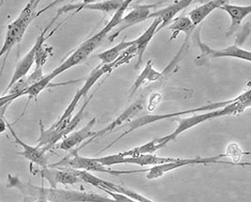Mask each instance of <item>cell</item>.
<instances>
[{
	"label": "cell",
	"instance_id": "cell-1",
	"mask_svg": "<svg viewBox=\"0 0 251 202\" xmlns=\"http://www.w3.org/2000/svg\"><path fill=\"white\" fill-rule=\"evenodd\" d=\"M8 188H14L23 196L22 202H35L44 200L49 202H117L109 197L93 192L78 191L61 188L37 186L30 181L24 182L19 176L8 174Z\"/></svg>",
	"mask_w": 251,
	"mask_h": 202
},
{
	"label": "cell",
	"instance_id": "cell-2",
	"mask_svg": "<svg viewBox=\"0 0 251 202\" xmlns=\"http://www.w3.org/2000/svg\"><path fill=\"white\" fill-rule=\"evenodd\" d=\"M130 3H131V1H126L125 0L123 2V5L121 6V8L114 13V16L112 17V19L108 22V23L100 31L95 34L94 36H92L90 39H88L87 41L82 43L74 51V53H72L66 60H64L58 67H56L51 73L44 75V77L39 82V85L42 87V89L44 88V90H45L50 87H55V85L51 84L52 80L55 77L62 74L63 72L67 71L68 69L85 61L90 56V54L93 53L95 50L100 45V43H102V41L107 37V35L111 31H113L117 26V24L119 23V22L124 16L126 10L128 8Z\"/></svg>",
	"mask_w": 251,
	"mask_h": 202
},
{
	"label": "cell",
	"instance_id": "cell-3",
	"mask_svg": "<svg viewBox=\"0 0 251 202\" xmlns=\"http://www.w3.org/2000/svg\"><path fill=\"white\" fill-rule=\"evenodd\" d=\"M251 104V90H247L245 93L241 94L239 98L236 101L230 103L224 108L210 111L200 114H193L192 116H189V117L179 118V119L177 117L174 118L173 120H176L178 123L177 128L167 136L155 138V140L157 142L158 148L161 149L165 147L169 142L175 140L178 136H180L182 133H184L188 129L197 127L200 124H202L211 119L240 114L246 109L250 108Z\"/></svg>",
	"mask_w": 251,
	"mask_h": 202
},
{
	"label": "cell",
	"instance_id": "cell-4",
	"mask_svg": "<svg viewBox=\"0 0 251 202\" xmlns=\"http://www.w3.org/2000/svg\"><path fill=\"white\" fill-rule=\"evenodd\" d=\"M40 3H41V1H39V0L38 1L33 0V1L28 2L25 5V7L22 10L18 17L14 21L11 22V23L7 26L4 43L0 49V59L3 56H5L3 66H2V68L0 71V77L4 70V67L6 64V60H7L9 53H11L12 48L15 45H17L21 42L22 39L24 38L25 34L26 32V29L31 24L32 22L34 21L37 17H39L40 15H42L43 12L52 8L58 2L53 1L52 3H50L44 9H42L41 11H38V7H39Z\"/></svg>",
	"mask_w": 251,
	"mask_h": 202
},
{
	"label": "cell",
	"instance_id": "cell-5",
	"mask_svg": "<svg viewBox=\"0 0 251 202\" xmlns=\"http://www.w3.org/2000/svg\"><path fill=\"white\" fill-rule=\"evenodd\" d=\"M239 98V96L234 97V98H231L229 100H225V101H220V102H214V103H210L208 105H205V106L200 107V108H196V109H191V110H185V111H182V112H174V113H165V114H151V115H145V116H142V117L137 118L134 121H132L128 127L126 128V130L125 132H123L121 134V136H119L118 138H115L114 141H112L108 146H106L105 148L102 149V151L100 152H103L105 150L109 149L111 148L113 145H115V143H117L120 139H122L123 138H125L126 135L130 134L131 132H133L134 130H136L138 128H143V127H146L147 125H151V124H154V123H157L159 121H163V120H168V119H174V118L179 117L181 115H184V114H189V113H199V112H210V111H214V110H219L221 108H224V107L229 105L230 103L236 101L237 99Z\"/></svg>",
	"mask_w": 251,
	"mask_h": 202
},
{
	"label": "cell",
	"instance_id": "cell-6",
	"mask_svg": "<svg viewBox=\"0 0 251 202\" xmlns=\"http://www.w3.org/2000/svg\"><path fill=\"white\" fill-rule=\"evenodd\" d=\"M49 166V165H48ZM49 167L52 168H60V169H74V170H84L88 172H101L107 173L114 176H120L123 174L130 173H139V172H147L148 169L146 170H116L108 169L98 162L96 157H85L79 155V151L77 149L73 150L70 154L65 157L61 161H58Z\"/></svg>",
	"mask_w": 251,
	"mask_h": 202
},
{
	"label": "cell",
	"instance_id": "cell-7",
	"mask_svg": "<svg viewBox=\"0 0 251 202\" xmlns=\"http://www.w3.org/2000/svg\"><path fill=\"white\" fill-rule=\"evenodd\" d=\"M60 16V14L58 12H56L54 18L52 19V21L49 22V24L45 27V29L42 31L39 37H37L36 42L34 43V45L32 46L31 49L27 52V53L22 58L21 60L18 62V64L16 65L15 68H14V72L11 77V82L10 84L7 86V88L5 89L3 95H6L8 93V91L11 89L13 85H15L19 80H21L22 78L25 77L26 75L28 74V72L30 71V69L33 67V65L35 64L36 61V54L38 53L39 49L44 45L45 42L51 38L54 32L57 30V28L59 27V25H57L53 30L51 31L50 34L47 35L48 30L52 26V24L54 23V22L58 19V17Z\"/></svg>",
	"mask_w": 251,
	"mask_h": 202
},
{
	"label": "cell",
	"instance_id": "cell-8",
	"mask_svg": "<svg viewBox=\"0 0 251 202\" xmlns=\"http://www.w3.org/2000/svg\"><path fill=\"white\" fill-rule=\"evenodd\" d=\"M226 157L224 154H220L219 156L212 157H196V158H177L175 162L165 163L157 166H153L149 168L147 173V178L148 180H156L162 177L165 173L172 170H176L182 168L184 166H192V165H208V164H224V165H231V166H251L250 162H244L235 164L230 161H222L221 158Z\"/></svg>",
	"mask_w": 251,
	"mask_h": 202
},
{
	"label": "cell",
	"instance_id": "cell-9",
	"mask_svg": "<svg viewBox=\"0 0 251 202\" xmlns=\"http://www.w3.org/2000/svg\"><path fill=\"white\" fill-rule=\"evenodd\" d=\"M197 43L201 49V54L199 57L196 58L195 63L197 64L199 61H201V63L200 65H203L204 61H208L210 59H214V58H220V57H231V58H238L242 59L248 62L251 61V53L250 51L244 50L237 45H231L225 49H221V50H216V49H212L210 48L208 45H206L205 43H202L201 41L200 38V32L197 34Z\"/></svg>",
	"mask_w": 251,
	"mask_h": 202
},
{
	"label": "cell",
	"instance_id": "cell-10",
	"mask_svg": "<svg viewBox=\"0 0 251 202\" xmlns=\"http://www.w3.org/2000/svg\"><path fill=\"white\" fill-rule=\"evenodd\" d=\"M163 4L164 2H158L155 4H137L131 11L122 17L117 26L114 29V33L109 37V42H114L115 38L126 29L148 20V17L151 14V10Z\"/></svg>",
	"mask_w": 251,
	"mask_h": 202
},
{
	"label": "cell",
	"instance_id": "cell-11",
	"mask_svg": "<svg viewBox=\"0 0 251 202\" xmlns=\"http://www.w3.org/2000/svg\"><path fill=\"white\" fill-rule=\"evenodd\" d=\"M146 105V101L145 99L143 98H140L136 100L135 102H133L130 106L127 107L125 111L118 116L117 118H115V120L109 124L107 127H105L104 128L95 132V135L91 138H89L88 140L85 141V143H84L83 145H81L79 148H76L78 151H80L81 149H83L84 147H85L86 145H88L89 143H91L94 139L96 138H100V137H102L105 136L107 134H110L111 132H113L115 130V128H119L121 127L122 125H124L125 123H127L128 121H130L131 119L136 116L137 114L144 110Z\"/></svg>",
	"mask_w": 251,
	"mask_h": 202
},
{
	"label": "cell",
	"instance_id": "cell-12",
	"mask_svg": "<svg viewBox=\"0 0 251 202\" xmlns=\"http://www.w3.org/2000/svg\"><path fill=\"white\" fill-rule=\"evenodd\" d=\"M42 179L49 182L51 188H57L58 184L74 185L82 182L80 178L74 174L72 169H59L46 167L38 171Z\"/></svg>",
	"mask_w": 251,
	"mask_h": 202
},
{
	"label": "cell",
	"instance_id": "cell-13",
	"mask_svg": "<svg viewBox=\"0 0 251 202\" xmlns=\"http://www.w3.org/2000/svg\"><path fill=\"white\" fill-rule=\"evenodd\" d=\"M124 1H100V2H89V1H84L77 4H68L60 8L57 12L61 15L64 13H68L70 11H74L75 13L79 11H98L109 13V12H116L118 11L121 6L123 5Z\"/></svg>",
	"mask_w": 251,
	"mask_h": 202
},
{
	"label": "cell",
	"instance_id": "cell-14",
	"mask_svg": "<svg viewBox=\"0 0 251 202\" xmlns=\"http://www.w3.org/2000/svg\"><path fill=\"white\" fill-rule=\"evenodd\" d=\"M8 129L11 132V136L14 139V142L22 147V152L17 153V155L25 157V159L30 161L33 164H36L37 166L41 168L48 167V158L46 156V151L38 146H31L25 141H23L21 138L18 137L16 132L12 128V125L8 123Z\"/></svg>",
	"mask_w": 251,
	"mask_h": 202
},
{
	"label": "cell",
	"instance_id": "cell-15",
	"mask_svg": "<svg viewBox=\"0 0 251 202\" xmlns=\"http://www.w3.org/2000/svg\"><path fill=\"white\" fill-rule=\"evenodd\" d=\"M192 3L191 0H182V1H175L173 4L167 7L151 13L148 19H159L160 24L156 30V34L159 32L161 29L171 24V22L175 20V17L180 11L185 10Z\"/></svg>",
	"mask_w": 251,
	"mask_h": 202
},
{
	"label": "cell",
	"instance_id": "cell-16",
	"mask_svg": "<svg viewBox=\"0 0 251 202\" xmlns=\"http://www.w3.org/2000/svg\"><path fill=\"white\" fill-rule=\"evenodd\" d=\"M220 10L226 11L230 18V25L226 33V37H230L233 34L237 32L240 28L242 22L244 19L250 15L251 12V6H237V5H231L228 2H225L220 8Z\"/></svg>",
	"mask_w": 251,
	"mask_h": 202
},
{
	"label": "cell",
	"instance_id": "cell-17",
	"mask_svg": "<svg viewBox=\"0 0 251 202\" xmlns=\"http://www.w3.org/2000/svg\"><path fill=\"white\" fill-rule=\"evenodd\" d=\"M96 122H97V119L93 118L84 128L69 134L66 138H63L59 145V148L63 151L68 152L74 149L76 146H78L86 139L92 138L95 135V131L92 130V128L94 127Z\"/></svg>",
	"mask_w": 251,
	"mask_h": 202
},
{
	"label": "cell",
	"instance_id": "cell-18",
	"mask_svg": "<svg viewBox=\"0 0 251 202\" xmlns=\"http://www.w3.org/2000/svg\"><path fill=\"white\" fill-rule=\"evenodd\" d=\"M160 22H161L159 19H154L153 22L150 24V26L147 28L145 33L141 35L138 39L134 40V46L136 47L137 55V63L134 67L136 69L140 68L143 64L144 53H146L148 44L152 41L153 37L156 35V30L158 25L160 24Z\"/></svg>",
	"mask_w": 251,
	"mask_h": 202
},
{
	"label": "cell",
	"instance_id": "cell-19",
	"mask_svg": "<svg viewBox=\"0 0 251 202\" xmlns=\"http://www.w3.org/2000/svg\"><path fill=\"white\" fill-rule=\"evenodd\" d=\"M225 2L226 1H223V0H213V1L206 2L199 7H196L192 11H189L188 17L192 22V24L196 27L201 22L205 20L213 11H216L217 9H220Z\"/></svg>",
	"mask_w": 251,
	"mask_h": 202
},
{
	"label": "cell",
	"instance_id": "cell-20",
	"mask_svg": "<svg viewBox=\"0 0 251 202\" xmlns=\"http://www.w3.org/2000/svg\"><path fill=\"white\" fill-rule=\"evenodd\" d=\"M163 77V74L158 72L157 70L154 69L153 67V61L152 60H148L147 64L145 66L144 70L142 71V73L139 75V77L137 78L135 83L132 85L131 89H130V96H133L135 94L137 90L144 85L146 82L149 83H155L157 82L158 80H160Z\"/></svg>",
	"mask_w": 251,
	"mask_h": 202
},
{
	"label": "cell",
	"instance_id": "cell-21",
	"mask_svg": "<svg viewBox=\"0 0 251 202\" xmlns=\"http://www.w3.org/2000/svg\"><path fill=\"white\" fill-rule=\"evenodd\" d=\"M134 45L133 41H126L125 39L122 40L117 45L113 48L98 54V58L101 61V64L107 65L114 63L115 60L123 53L124 51Z\"/></svg>",
	"mask_w": 251,
	"mask_h": 202
},
{
	"label": "cell",
	"instance_id": "cell-22",
	"mask_svg": "<svg viewBox=\"0 0 251 202\" xmlns=\"http://www.w3.org/2000/svg\"><path fill=\"white\" fill-rule=\"evenodd\" d=\"M177 158L160 157L155 155H142L137 157H125L123 164H135L138 166H157L165 163L175 162Z\"/></svg>",
	"mask_w": 251,
	"mask_h": 202
},
{
	"label": "cell",
	"instance_id": "cell-23",
	"mask_svg": "<svg viewBox=\"0 0 251 202\" xmlns=\"http://www.w3.org/2000/svg\"><path fill=\"white\" fill-rule=\"evenodd\" d=\"M195 26L189 20L188 16H180L176 18L169 25V29L172 31V36L170 37L169 42L176 40L180 33H185L189 37L190 34L193 32Z\"/></svg>",
	"mask_w": 251,
	"mask_h": 202
},
{
	"label": "cell",
	"instance_id": "cell-24",
	"mask_svg": "<svg viewBox=\"0 0 251 202\" xmlns=\"http://www.w3.org/2000/svg\"><path fill=\"white\" fill-rule=\"evenodd\" d=\"M157 150H159L157 146V142L155 138L149 142H147L143 145L137 146L135 148L122 152V155L124 157H137L142 155H153L156 153Z\"/></svg>",
	"mask_w": 251,
	"mask_h": 202
},
{
	"label": "cell",
	"instance_id": "cell-25",
	"mask_svg": "<svg viewBox=\"0 0 251 202\" xmlns=\"http://www.w3.org/2000/svg\"><path fill=\"white\" fill-rule=\"evenodd\" d=\"M94 95L95 93L94 94H92V95L90 96V97H87V99L84 101L83 106L81 107V109L79 110V112H77V113H76L74 116H73L72 119L70 120L69 124L67 125V127H66L65 130H64V132H63L64 138H66L69 134H71L72 132H74V129L79 126V124L81 123V121H83L85 109H86L87 106H88L89 102L91 101V99H92V97L94 96Z\"/></svg>",
	"mask_w": 251,
	"mask_h": 202
},
{
	"label": "cell",
	"instance_id": "cell-26",
	"mask_svg": "<svg viewBox=\"0 0 251 202\" xmlns=\"http://www.w3.org/2000/svg\"><path fill=\"white\" fill-rule=\"evenodd\" d=\"M224 155L226 157H231L233 159L232 161L233 163L239 164L238 161L240 160L242 156L251 155V153H244L241 149L240 146L236 142H230V144L227 146L226 153Z\"/></svg>",
	"mask_w": 251,
	"mask_h": 202
},
{
	"label": "cell",
	"instance_id": "cell-27",
	"mask_svg": "<svg viewBox=\"0 0 251 202\" xmlns=\"http://www.w3.org/2000/svg\"><path fill=\"white\" fill-rule=\"evenodd\" d=\"M21 96H25L22 93H18V94H7V95L0 96V110L10 106L14 100H16L17 98H19Z\"/></svg>",
	"mask_w": 251,
	"mask_h": 202
},
{
	"label": "cell",
	"instance_id": "cell-28",
	"mask_svg": "<svg viewBox=\"0 0 251 202\" xmlns=\"http://www.w3.org/2000/svg\"><path fill=\"white\" fill-rule=\"evenodd\" d=\"M162 100V96L159 93H155L149 97V101H148V105L147 109L149 112H153L155 111V109L157 108V105L161 102Z\"/></svg>",
	"mask_w": 251,
	"mask_h": 202
},
{
	"label": "cell",
	"instance_id": "cell-29",
	"mask_svg": "<svg viewBox=\"0 0 251 202\" xmlns=\"http://www.w3.org/2000/svg\"><path fill=\"white\" fill-rule=\"evenodd\" d=\"M251 33V22H247V24L243 27V30L240 31V34L237 36V39L235 41V45L240 47L241 44L244 43L247 39V37L250 35Z\"/></svg>",
	"mask_w": 251,
	"mask_h": 202
},
{
	"label": "cell",
	"instance_id": "cell-30",
	"mask_svg": "<svg viewBox=\"0 0 251 202\" xmlns=\"http://www.w3.org/2000/svg\"><path fill=\"white\" fill-rule=\"evenodd\" d=\"M9 107H6L2 110H0V134L4 133L8 129V122L5 118V112L8 110Z\"/></svg>",
	"mask_w": 251,
	"mask_h": 202
},
{
	"label": "cell",
	"instance_id": "cell-31",
	"mask_svg": "<svg viewBox=\"0 0 251 202\" xmlns=\"http://www.w3.org/2000/svg\"><path fill=\"white\" fill-rule=\"evenodd\" d=\"M47 202V201H44V200H39V201H37V202Z\"/></svg>",
	"mask_w": 251,
	"mask_h": 202
},
{
	"label": "cell",
	"instance_id": "cell-32",
	"mask_svg": "<svg viewBox=\"0 0 251 202\" xmlns=\"http://www.w3.org/2000/svg\"><path fill=\"white\" fill-rule=\"evenodd\" d=\"M4 5V1H0V9H1V7Z\"/></svg>",
	"mask_w": 251,
	"mask_h": 202
}]
</instances>
